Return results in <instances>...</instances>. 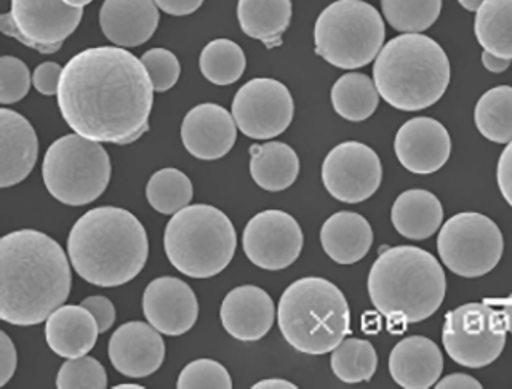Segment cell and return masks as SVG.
I'll return each instance as SVG.
<instances>
[{"mask_svg":"<svg viewBox=\"0 0 512 389\" xmlns=\"http://www.w3.org/2000/svg\"><path fill=\"white\" fill-rule=\"evenodd\" d=\"M56 97L64 122L80 137L132 145L148 132L154 87L133 53L93 47L64 66Z\"/></svg>","mask_w":512,"mask_h":389,"instance_id":"6da1fadb","label":"cell"},{"mask_svg":"<svg viewBox=\"0 0 512 389\" xmlns=\"http://www.w3.org/2000/svg\"><path fill=\"white\" fill-rule=\"evenodd\" d=\"M68 257L55 239L20 229L0 239V319L37 325L64 305L71 292Z\"/></svg>","mask_w":512,"mask_h":389,"instance_id":"7a4b0ae2","label":"cell"},{"mask_svg":"<svg viewBox=\"0 0 512 389\" xmlns=\"http://www.w3.org/2000/svg\"><path fill=\"white\" fill-rule=\"evenodd\" d=\"M72 268L96 287H119L143 271L149 255L146 229L120 207L88 210L72 226L68 237Z\"/></svg>","mask_w":512,"mask_h":389,"instance_id":"3957f363","label":"cell"},{"mask_svg":"<svg viewBox=\"0 0 512 389\" xmlns=\"http://www.w3.org/2000/svg\"><path fill=\"white\" fill-rule=\"evenodd\" d=\"M447 279L434 255L413 245L389 247L368 274V295L378 313L399 324H418L444 303Z\"/></svg>","mask_w":512,"mask_h":389,"instance_id":"277c9868","label":"cell"},{"mask_svg":"<svg viewBox=\"0 0 512 389\" xmlns=\"http://www.w3.org/2000/svg\"><path fill=\"white\" fill-rule=\"evenodd\" d=\"M447 53L424 34H402L384 45L373 66V82L388 105L420 111L436 105L450 84Z\"/></svg>","mask_w":512,"mask_h":389,"instance_id":"5b68a950","label":"cell"},{"mask_svg":"<svg viewBox=\"0 0 512 389\" xmlns=\"http://www.w3.org/2000/svg\"><path fill=\"white\" fill-rule=\"evenodd\" d=\"M277 322L288 345L309 356H322L351 332V311L333 282L303 277L280 297Z\"/></svg>","mask_w":512,"mask_h":389,"instance_id":"8992f818","label":"cell"},{"mask_svg":"<svg viewBox=\"0 0 512 389\" xmlns=\"http://www.w3.org/2000/svg\"><path fill=\"white\" fill-rule=\"evenodd\" d=\"M237 234L226 213L213 205L184 207L168 221L164 234L167 258L184 276L208 279L228 268Z\"/></svg>","mask_w":512,"mask_h":389,"instance_id":"52a82bcc","label":"cell"},{"mask_svg":"<svg viewBox=\"0 0 512 389\" xmlns=\"http://www.w3.org/2000/svg\"><path fill=\"white\" fill-rule=\"evenodd\" d=\"M384 37L380 12L364 0H336L314 26L317 55L340 69L370 65L383 49Z\"/></svg>","mask_w":512,"mask_h":389,"instance_id":"ba28073f","label":"cell"},{"mask_svg":"<svg viewBox=\"0 0 512 389\" xmlns=\"http://www.w3.org/2000/svg\"><path fill=\"white\" fill-rule=\"evenodd\" d=\"M48 193L69 207L92 204L108 188L111 161L106 149L74 135H64L48 146L42 164Z\"/></svg>","mask_w":512,"mask_h":389,"instance_id":"9c48e42d","label":"cell"},{"mask_svg":"<svg viewBox=\"0 0 512 389\" xmlns=\"http://www.w3.org/2000/svg\"><path fill=\"white\" fill-rule=\"evenodd\" d=\"M437 250L452 273L474 279L490 273L500 263L503 233L492 218L482 213H458L440 229Z\"/></svg>","mask_w":512,"mask_h":389,"instance_id":"30bf717a","label":"cell"},{"mask_svg":"<svg viewBox=\"0 0 512 389\" xmlns=\"http://www.w3.org/2000/svg\"><path fill=\"white\" fill-rule=\"evenodd\" d=\"M503 316L487 303H468L445 316L442 343L456 364L482 369L495 362L506 345Z\"/></svg>","mask_w":512,"mask_h":389,"instance_id":"8fae6325","label":"cell"},{"mask_svg":"<svg viewBox=\"0 0 512 389\" xmlns=\"http://www.w3.org/2000/svg\"><path fill=\"white\" fill-rule=\"evenodd\" d=\"M84 17V9H74L63 0H12L10 12L0 17L5 36L37 52H58Z\"/></svg>","mask_w":512,"mask_h":389,"instance_id":"7c38bea8","label":"cell"},{"mask_svg":"<svg viewBox=\"0 0 512 389\" xmlns=\"http://www.w3.org/2000/svg\"><path fill=\"white\" fill-rule=\"evenodd\" d=\"M295 114L292 93L282 82L258 77L240 87L232 101L237 129L253 140H271L290 127Z\"/></svg>","mask_w":512,"mask_h":389,"instance_id":"4fadbf2b","label":"cell"},{"mask_svg":"<svg viewBox=\"0 0 512 389\" xmlns=\"http://www.w3.org/2000/svg\"><path fill=\"white\" fill-rule=\"evenodd\" d=\"M383 180L380 157L359 141H344L327 154L322 181L330 196L344 204L367 201Z\"/></svg>","mask_w":512,"mask_h":389,"instance_id":"5bb4252c","label":"cell"},{"mask_svg":"<svg viewBox=\"0 0 512 389\" xmlns=\"http://www.w3.org/2000/svg\"><path fill=\"white\" fill-rule=\"evenodd\" d=\"M301 226L290 213L264 210L248 221L242 236L245 255L264 271L292 266L303 250Z\"/></svg>","mask_w":512,"mask_h":389,"instance_id":"9a60e30c","label":"cell"},{"mask_svg":"<svg viewBox=\"0 0 512 389\" xmlns=\"http://www.w3.org/2000/svg\"><path fill=\"white\" fill-rule=\"evenodd\" d=\"M146 321L167 337H180L194 327L199 317L196 293L178 277H157L143 295Z\"/></svg>","mask_w":512,"mask_h":389,"instance_id":"2e32d148","label":"cell"},{"mask_svg":"<svg viewBox=\"0 0 512 389\" xmlns=\"http://www.w3.org/2000/svg\"><path fill=\"white\" fill-rule=\"evenodd\" d=\"M394 151L408 172L429 175L447 164L452 154V138L436 119L415 117L400 127Z\"/></svg>","mask_w":512,"mask_h":389,"instance_id":"e0dca14e","label":"cell"},{"mask_svg":"<svg viewBox=\"0 0 512 389\" xmlns=\"http://www.w3.org/2000/svg\"><path fill=\"white\" fill-rule=\"evenodd\" d=\"M108 353L112 367L125 377H149L164 362V338L151 324L127 322L112 335Z\"/></svg>","mask_w":512,"mask_h":389,"instance_id":"ac0fdd59","label":"cell"},{"mask_svg":"<svg viewBox=\"0 0 512 389\" xmlns=\"http://www.w3.org/2000/svg\"><path fill=\"white\" fill-rule=\"evenodd\" d=\"M181 140L191 156L216 161L231 151L237 140V124L228 109L215 103L192 108L181 125Z\"/></svg>","mask_w":512,"mask_h":389,"instance_id":"d6986e66","label":"cell"},{"mask_svg":"<svg viewBox=\"0 0 512 389\" xmlns=\"http://www.w3.org/2000/svg\"><path fill=\"white\" fill-rule=\"evenodd\" d=\"M221 324L232 338L258 341L268 335L276 319V306L256 285H240L224 297L220 309Z\"/></svg>","mask_w":512,"mask_h":389,"instance_id":"ffe728a7","label":"cell"},{"mask_svg":"<svg viewBox=\"0 0 512 389\" xmlns=\"http://www.w3.org/2000/svg\"><path fill=\"white\" fill-rule=\"evenodd\" d=\"M39 156V138L31 122L12 109L0 111V188L29 177Z\"/></svg>","mask_w":512,"mask_h":389,"instance_id":"44dd1931","label":"cell"},{"mask_svg":"<svg viewBox=\"0 0 512 389\" xmlns=\"http://www.w3.org/2000/svg\"><path fill=\"white\" fill-rule=\"evenodd\" d=\"M159 7L154 0H104L100 26L116 47H140L154 36L159 26Z\"/></svg>","mask_w":512,"mask_h":389,"instance_id":"7402d4cb","label":"cell"},{"mask_svg":"<svg viewBox=\"0 0 512 389\" xmlns=\"http://www.w3.org/2000/svg\"><path fill=\"white\" fill-rule=\"evenodd\" d=\"M444 372V356L439 346L426 337L400 340L389 354L392 380L404 389H428Z\"/></svg>","mask_w":512,"mask_h":389,"instance_id":"603a6c76","label":"cell"},{"mask_svg":"<svg viewBox=\"0 0 512 389\" xmlns=\"http://www.w3.org/2000/svg\"><path fill=\"white\" fill-rule=\"evenodd\" d=\"M100 335L95 316L85 306L63 305L48 316L45 338L53 353L64 359L87 356Z\"/></svg>","mask_w":512,"mask_h":389,"instance_id":"cb8c5ba5","label":"cell"},{"mask_svg":"<svg viewBox=\"0 0 512 389\" xmlns=\"http://www.w3.org/2000/svg\"><path fill=\"white\" fill-rule=\"evenodd\" d=\"M320 244L338 265H354L372 249V226L359 213H335L320 229Z\"/></svg>","mask_w":512,"mask_h":389,"instance_id":"d4e9b609","label":"cell"},{"mask_svg":"<svg viewBox=\"0 0 512 389\" xmlns=\"http://www.w3.org/2000/svg\"><path fill=\"white\" fill-rule=\"evenodd\" d=\"M391 220L400 236L424 241L439 231L444 221V207L426 189H408L392 205Z\"/></svg>","mask_w":512,"mask_h":389,"instance_id":"484cf974","label":"cell"},{"mask_svg":"<svg viewBox=\"0 0 512 389\" xmlns=\"http://www.w3.org/2000/svg\"><path fill=\"white\" fill-rule=\"evenodd\" d=\"M292 0H239L237 18L248 37L268 49L282 45V36L292 23Z\"/></svg>","mask_w":512,"mask_h":389,"instance_id":"4316f807","label":"cell"},{"mask_svg":"<svg viewBox=\"0 0 512 389\" xmlns=\"http://www.w3.org/2000/svg\"><path fill=\"white\" fill-rule=\"evenodd\" d=\"M250 175L256 185L269 193L285 191L300 175V159L295 149L269 141L250 148Z\"/></svg>","mask_w":512,"mask_h":389,"instance_id":"83f0119b","label":"cell"},{"mask_svg":"<svg viewBox=\"0 0 512 389\" xmlns=\"http://www.w3.org/2000/svg\"><path fill=\"white\" fill-rule=\"evenodd\" d=\"M330 97L336 114L351 122L367 121L380 105L375 82L362 73L341 76L333 85Z\"/></svg>","mask_w":512,"mask_h":389,"instance_id":"f1b7e54d","label":"cell"},{"mask_svg":"<svg viewBox=\"0 0 512 389\" xmlns=\"http://www.w3.org/2000/svg\"><path fill=\"white\" fill-rule=\"evenodd\" d=\"M476 13L474 33L485 52L512 60V0H485Z\"/></svg>","mask_w":512,"mask_h":389,"instance_id":"f546056e","label":"cell"},{"mask_svg":"<svg viewBox=\"0 0 512 389\" xmlns=\"http://www.w3.org/2000/svg\"><path fill=\"white\" fill-rule=\"evenodd\" d=\"M474 122L482 137L498 145L512 141V87L500 85L485 92L474 109Z\"/></svg>","mask_w":512,"mask_h":389,"instance_id":"4dcf8cb0","label":"cell"},{"mask_svg":"<svg viewBox=\"0 0 512 389\" xmlns=\"http://www.w3.org/2000/svg\"><path fill=\"white\" fill-rule=\"evenodd\" d=\"M200 73L215 85L236 84L244 76L247 58L240 45L229 39L208 42L199 58Z\"/></svg>","mask_w":512,"mask_h":389,"instance_id":"1f68e13d","label":"cell"},{"mask_svg":"<svg viewBox=\"0 0 512 389\" xmlns=\"http://www.w3.org/2000/svg\"><path fill=\"white\" fill-rule=\"evenodd\" d=\"M192 196L194 188L188 175L172 167L154 173L146 186L149 205L162 215H175L188 207Z\"/></svg>","mask_w":512,"mask_h":389,"instance_id":"d6a6232c","label":"cell"},{"mask_svg":"<svg viewBox=\"0 0 512 389\" xmlns=\"http://www.w3.org/2000/svg\"><path fill=\"white\" fill-rule=\"evenodd\" d=\"M330 365L336 378L354 385L372 380L378 367V356L370 341L348 338L333 349Z\"/></svg>","mask_w":512,"mask_h":389,"instance_id":"836d02e7","label":"cell"},{"mask_svg":"<svg viewBox=\"0 0 512 389\" xmlns=\"http://www.w3.org/2000/svg\"><path fill=\"white\" fill-rule=\"evenodd\" d=\"M381 9L396 31L420 34L436 23L442 0H381Z\"/></svg>","mask_w":512,"mask_h":389,"instance_id":"e575fe53","label":"cell"},{"mask_svg":"<svg viewBox=\"0 0 512 389\" xmlns=\"http://www.w3.org/2000/svg\"><path fill=\"white\" fill-rule=\"evenodd\" d=\"M108 386V375L95 357L82 356L69 359L61 365L56 388L60 389H104Z\"/></svg>","mask_w":512,"mask_h":389,"instance_id":"d590c367","label":"cell"},{"mask_svg":"<svg viewBox=\"0 0 512 389\" xmlns=\"http://www.w3.org/2000/svg\"><path fill=\"white\" fill-rule=\"evenodd\" d=\"M178 389H231L232 380L228 370L213 359H197L181 370L176 381Z\"/></svg>","mask_w":512,"mask_h":389,"instance_id":"8d00e7d4","label":"cell"},{"mask_svg":"<svg viewBox=\"0 0 512 389\" xmlns=\"http://www.w3.org/2000/svg\"><path fill=\"white\" fill-rule=\"evenodd\" d=\"M32 77L20 58H0V103L13 105L23 100L31 89Z\"/></svg>","mask_w":512,"mask_h":389,"instance_id":"74e56055","label":"cell"},{"mask_svg":"<svg viewBox=\"0 0 512 389\" xmlns=\"http://www.w3.org/2000/svg\"><path fill=\"white\" fill-rule=\"evenodd\" d=\"M141 61L151 77L154 92H167V90L173 89L180 79V61L170 50H149L141 57Z\"/></svg>","mask_w":512,"mask_h":389,"instance_id":"f35d334b","label":"cell"},{"mask_svg":"<svg viewBox=\"0 0 512 389\" xmlns=\"http://www.w3.org/2000/svg\"><path fill=\"white\" fill-rule=\"evenodd\" d=\"M61 76H63V68L58 63L47 61V63L37 66L36 71L32 74V84L42 95H47V97L58 95Z\"/></svg>","mask_w":512,"mask_h":389,"instance_id":"ab89813d","label":"cell"},{"mask_svg":"<svg viewBox=\"0 0 512 389\" xmlns=\"http://www.w3.org/2000/svg\"><path fill=\"white\" fill-rule=\"evenodd\" d=\"M82 306H85L95 316L100 333L108 332L116 322V308L112 305V301L103 297V295H93V297L85 298L82 301Z\"/></svg>","mask_w":512,"mask_h":389,"instance_id":"60d3db41","label":"cell"},{"mask_svg":"<svg viewBox=\"0 0 512 389\" xmlns=\"http://www.w3.org/2000/svg\"><path fill=\"white\" fill-rule=\"evenodd\" d=\"M18 356L13 341L7 333L0 332V386L7 385L10 378L15 375Z\"/></svg>","mask_w":512,"mask_h":389,"instance_id":"b9f144b4","label":"cell"},{"mask_svg":"<svg viewBox=\"0 0 512 389\" xmlns=\"http://www.w3.org/2000/svg\"><path fill=\"white\" fill-rule=\"evenodd\" d=\"M496 181L504 201L512 207V141L501 153L498 169H496Z\"/></svg>","mask_w":512,"mask_h":389,"instance_id":"7bdbcfd3","label":"cell"},{"mask_svg":"<svg viewBox=\"0 0 512 389\" xmlns=\"http://www.w3.org/2000/svg\"><path fill=\"white\" fill-rule=\"evenodd\" d=\"M160 10H164L173 17H186L192 15L202 7L204 0H154Z\"/></svg>","mask_w":512,"mask_h":389,"instance_id":"ee69618b","label":"cell"},{"mask_svg":"<svg viewBox=\"0 0 512 389\" xmlns=\"http://www.w3.org/2000/svg\"><path fill=\"white\" fill-rule=\"evenodd\" d=\"M434 388L437 389H480L482 385H480V381H477L476 378L471 377V375H466V373H452V375H448V377L442 378V380L437 381L436 386Z\"/></svg>","mask_w":512,"mask_h":389,"instance_id":"f6af8a7d","label":"cell"},{"mask_svg":"<svg viewBox=\"0 0 512 389\" xmlns=\"http://www.w3.org/2000/svg\"><path fill=\"white\" fill-rule=\"evenodd\" d=\"M511 61L506 60V58L496 57V55L490 52L482 53V63H484L485 69L490 71V73H504L511 66Z\"/></svg>","mask_w":512,"mask_h":389,"instance_id":"bcb514c9","label":"cell"},{"mask_svg":"<svg viewBox=\"0 0 512 389\" xmlns=\"http://www.w3.org/2000/svg\"><path fill=\"white\" fill-rule=\"evenodd\" d=\"M253 389H269V388H284V389H296L298 386L293 385L290 381L282 380V378H268V380L258 381L252 386Z\"/></svg>","mask_w":512,"mask_h":389,"instance_id":"7dc6e473","label":"cell"},{"mask_svg":"<svg viewBox=\"0 0 512 389\" xmlns=\"http://www.w3.org/2000/svg\"><path fill=\"white\" fill-rule=\"evenodd\" d=\"M501 316H503L506 329L512 335V293L506 300L501 301Z\"/></svg>","mask_w":512,"mask_h":389,"instance_id":"c3c4849f","label":"cell"},{"mask_svg":"<svg viewBox=\"0 0 512 389\" xmlns=\"http://www.w3.org/2000/svg\"><path fill=\"white\" fill-rule=\"evenodd\" d=\"M458 2H460V5L464 10H468V12H477L480 5L484 4L485 0H458Z\"/></svg>","mask_w":512,"mask_h":389,"instance_id":"681fc988","label":"cell"},{"mask_svg":"<svg viewBox=\"0 0 512 389\" xmlns=\"http://www.w3.org/2000/svg\"><path fill=\"white\" fill-rule=\"evenodd\" d=\"M63 2L69 7H74V9H84L85 5L90 4L93 0H63Z\"/></svg>","mask_w":512,"mask_h":389,"instance_id":"f907efd6","label":"cell"},{"mask_svg":"<svg viewBox=\"0 0 512 389\" xmlns=\"http://www.w3.org/2000/svg\"><path fill=\"white\" fill-rule=\"evenodd\" d=\"M116 389H140L144 388V386L140 385H127V383H124V385L114 386Z\"/></svg>","mask_w":512,"mask_h":389,"instance_id":"816d5d0a","label":"cell"}]
</instances>
